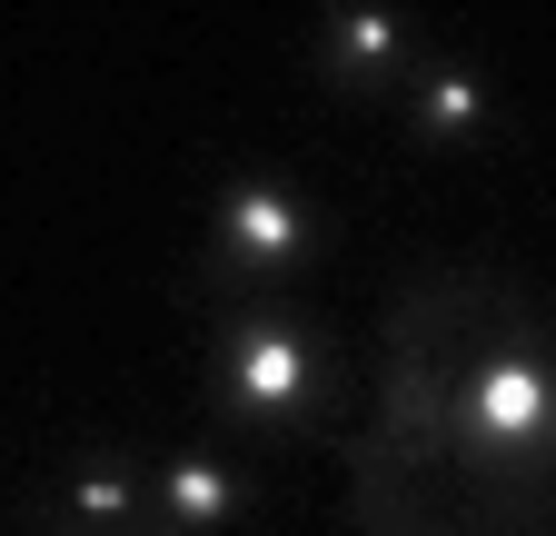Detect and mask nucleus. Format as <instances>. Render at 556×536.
Here are the masks:
<instances>
[{"label":"nucleus","mask_w":556,"mask_h":536,"mask_svg":"<svg viewBox=\"0 0 556 536\" xmlns=\"http://www.w3.org/2000/svg\"><path fill=\"white\" fill-rule=\"evenodd\" d=\"M308 71L338 100H397L417 80V21L407 11H328L308 30Z\"/></svg>","instance_id":"obj_4"},{"label":"nucleus","mask_w":556,"mask_h":536,"mask_svg":"<svg viewBox=\"0 0 556 536\" xmlns=\"http://www.w3.org/2000/svg\"><path fill=\"white\" fill-rule=\"evenodd\" d=\"M208 408L249 437H299L338 408V339L278 298H239L208 339Z\"/></svg>","instance_id":"obj_2"},{"label":"nucleus","mask_w":556,"mask_h":536,"mask_svg":"<svg viewBox=\"0 0 556 536\" xmlns=\"http://www.w3.org/2000/svg\"><path fill=\"white\" fill-rule=\"evenodd\" d=\"M150 507H160V526L169 536H229L239 516H249V477L229 457H169V467H150Z\"/></svg>","instance_id":"obj_6"},{"label":"nucleus","mask_w":556,"mask_h":536,"mask_svg":"<svg viewBox=\"0 0 556 536\" xmlns=\"http://www.w3.org/2000/svg\"><path fill=\"white\" fill-rule=\"evenodd\" d=\"M536 298L497 268H417L378 318V397L338 437L358 536H546V457L497 447L467 418V368L527 339Z\"/></svg>","instance_id":"obj_1"},{"label":"nucleus","mask_w":556,"mask_h":536,"mask_svg":"<svg viewBox=\"0 0 556 536\" xmlns=\"http://www.w3.org/2000/svg\"><path fill=\"white\" fill-rule=\"evenodd\" d=\"M328 248V219L308 209V199L289 179H268V169H239L219 199H208V279L239 289V298H268V289H289L299 268Z\"/></svg>","instance_id":"obj_3"},{"label":"nucleus","mask_w":556,"mask_h":536,"mask_svg":"<svg viewBox=\"0 0 556 536\" xmlns=\"http://www.w3.org/2000/svg\"><path fill=\"white\" fill-rule=\"evenodd\" d=\"M397 119H407L417 150H477V140H497V90H486L467 60H438V71L407 80Z\"/></svg>","instance_id":"obj_5"}]
</instances>
